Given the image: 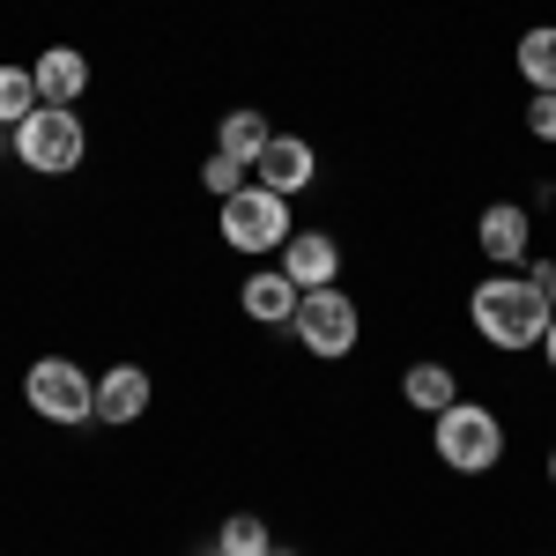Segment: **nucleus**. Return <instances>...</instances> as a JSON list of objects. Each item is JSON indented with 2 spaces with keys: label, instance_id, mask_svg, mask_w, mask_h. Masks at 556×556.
<instances>
[{
  "label": "nucleus",
  "instance_id": "16",
  "mask_svg": "<svg viewBox=\"0 0 556 556\" xmlns=\"http://www.w3.org/2000/svg\"><path fill=\"white\" fill-rule=\"evenodd\" d=\"M38 75L30 67H0V127H23L30 112H38Z\"/></svg>",
  "mask_w": 556,
  "mask_h": 556
},
{
  "label": "nucleus",
  "instance_id": "17",
  "mask_svg": "<svg viewBox=\"0 0 556 556\" xmlns=\"http://www.w3.org/2000/svg\"><path fill=\"white\" fill-rule=\"evenodd\" d=\"M519 75L534 89H556V23H542V30L519 38Z\"/></svg>",
  "mask_w": 556,
  "mask_h": 556
},
{
  "label": "nucleus",
  "instance_id": "4",
  "mask_svg": "<svg viewBox=\"0 0 556 556\" xmlns=\"http://www.w3.org/2000/svg\"><path fill=\"white\" fill-rule=\"evenodd\" d=\"M223 238L238 245V253H282L290 238H298V223H290V201L282 193H267V186H238L230 201H223Z\"/></svg>",
  "mask_w": 556,
  "mask_h": 556
},
{
  "label": "nucleus",
  "instance_id": "21",
  "mask_svg": "<svg viewBox=\"0 0 556 556\" xmlns=\"http://www.w3.org/2000/svg\"><path fill=\"white\" fill-rule=\"evenodd\" d=\"M542 356H549V371H556V312H549V334H542Z\"/></svg>",
  "mask_w": 556,
  "mask_h": 556
},
{
  "label": "nucleus",
  "instance_id": "9",
  "mask_svg": "<svg viewBox=\"0 0 556 556\" xmlns=\"http://www.w3.org/2000/svg\"><path fill=\"white\" fill-rule=\"evenodd\" d=\"M298 282H290V275H282V267H260L253 282H245V290H238V304H245V319H260V327H290V319H298Z\"/></svg>",
  "mask_w": 556,
  "mask_h": 556
},
{
  "label": "nucleus",
  "instance_id": "7",
  "mask_svg": "<svg viewBox=\"0 0 556 556\" xmlns=\"http://www.w3.org/2000/svg\"><path fill=\"white\" fill-rule=\"evenodd\" d=\"M253 178L267 186V193H304L312 178H319V156H312V141H298V134H275L267 149H260V164H253Z\"/></svg>",
  "mask_w": 556,
  "mask_h": 556
},
{
  "label": "nucleus",
  "instance_id": "3",
  "mask_svg": "<svg viewBox=\"0 0 556 556\" xmlns=\"http://www.w3.org/2000/svg\"><path fill=\"white\" fill-rule=\"evenodd\" d=\"M438 460L453 475H490L505 460V424L490 408H475V401H453L438 416Z\"/></svg>",
  "mask_w": 556,
  "mask_h": 556
},
{
  "label": "nucleus",
  "instance_id": "18",
  "mask_svg": "<svg viewBox=\"0 0 556 556\" xmlns=\"http://www.w3.org/2000/svg\"><path fill=\"white\" fill-rule=\"evenodd\" d=\"M245 172H253V164H238V156H223V149H215L208 164H201V186H208L215 201H230L238 186H253V178H245Z\"/></svg>",
  "mask_w": 556,
  "mask_h": 556
},
{
  "label": "nucleus",
  "instance_id": "2",
  "mask_svg": "<svg viewBox=\"0 0 556 556\" xmlns=\"http://www.w3.org/2000/svg\"><path fill=\"white\" fill-rule=\"evenodd\" d=\"M83 149H89V134H83V112H75V104H38V112L15 127V164H30V172H45V178L75 172Z\"/></svg>",
  "mask_w": 556,
  "mask_h": 556
},
{
  "label": "nucleus",
  "instance_id": "10",
  "mask_svg": "<svg viewBox=\"0 0 556 556\" xmlns=\"http://www.w3.org/2000/svg\"><path fill=\"white\" fill-rule=\"evenodd\" d=\"M141 408H149V371L141 364H119V371L97 379V424H141Z\"/></svg>",
  "mask_w": 556,
  "mask_h": 556
},
{
  "label": "nucleus",
  "instance_id": "5",
  "mask_svg": "<svg viewBox=\"0 0 556 556\" xmlns=\"http://www.w3.org/2000/svg\"><path fill=\"white\" fill-rule=\"evenodd\" d=\"M23 401L45 424H83V416H97V379L83 364H67V356H38L30 379H23Z\"/></svg>",
  "mask_w": 556,
  "mask_h": 556
},
{
  "label": "nucleus",
  "instance_id": "20",
  "mask_svg": "<svg viewBox=\"0 0 556 556\" xmlns=\"http://www.w3.org/2000/svg\"><path fill=\"white\" fill-rule=\"evenodd\" d=\"M534 290H542V298H549V312H556V260H549V267H534Z\"/></svg>",
  "mask_w": 556,
  "mask_h": 556
},
{
  "label": "nucleus",
  "instance_id": "12",
  "mask_svg": "<svg viewBox=\"0 0 556 556\" xmlns=\"http://www.w3.org/2000/svg\"><path fill=\"white\" fill-rule=\"evenodd\" d=\"M527 238H534V223H527V208H513V201L482 215V253L497 260V267H519V260H527Z\"/></svg>",
  "mask_w": 556,
  "mask_h": 556
},
{
  "label": "nucleus",
  "instance_id": "14",
  "mask_svg": "<svg viewBox=\"0 0 556 556\" xmlns=\"http://www.w3.org/2000/svg\"><path fill=\"white\" fill-rule=\"evenodd\" d=\"M401 401H408V408H424V416H445V408H453V371H445V364H408Z\"/></svg>",
  "mask_w": 556,
  "mask_h": 556
},
{
  "label": "nucleus",
  "instance_id": "13",
  "mask_svg": "<svg viewBox=\"0 0 556 556\" xmlns=\"http://www.w3.org/2000/svg\"><path fill=\"white\" fill-rule=\"evenodd\" d=\"M275 134H267V119L260 112H223V127H215V149L223 156H238V164H260V149H267Z\"/></svg>",
  "mask_w": 556,
  "mask_h": 556
},
{
  "label": "nucleus",
  "instance_id": "8",
  "mask_svg": "<svg viewBox=\"0 0 556 556\" xmlns=\"http://www.w3.org/2000/svg\"><path fill=\"white\" fill-rule=\"evenodd\" d=\"M282 275H290L298 290H334V275H342V245H334L327 230H298V238L282 245Z\"/></svg>",
  "mask_w": 556,
  "mask_h": 556
},
{
  "label": "nucleus",
  "instance_id": "11",
  "mask_svg": "<svg viewBox=\"0 0 556 556\" xmlns=\"http://www.w3.org/2000/svg\"><path fill=\"white\" fill-rule=\"evenodd\" d=\"M30 75H38L45 104H75V97L89 89V60L75 52V45H52V52H38V67H30Z\"/></svg>",
  "mask_w": 556,
  "mask_h": 556
},
{
  "label": "nucleus",
  "instance_id": "23",
  "mask_svg": "<svg viewBox=\"0 0 556 556\" xmlns=\"http://www.w3.org/2000/svg\"><path fill=\"white\" fill-rule=\"evenodd\" d=\"M275 556H290V549H275Z\"/></svg>",
  "mask_w": 556,
  "mask_h": 556
},
{
  "label": "nucleus",
  "instance_id": "22",
  "mask_svg": "<svg viewBox=\"0 0 556 556\" xmlns=\"http://www.w3.org/2000/svg\"><path fill=\"white\" fill-rule=\"evenodd\" d=\"M549 482H556V445H549Z\"/></svg>",
  "mask_w": 556,
  "mask_h": 556
},
{
  "label": "nucleus",
  "instance_id": "15",
  "mask_svg": "<svg viewBox=\"0 0 556 556\" xmlns=\"http://www.w3.org/2000/svg\"><path fill=\"white\" fill-rule=\"evenodd\" d=\"M215 556H275V534L260 513H230L223 534H215Z\"/></svg>",
  "mask_w": 556,
  "mask_h": 556
},
{
  "label": "nucleus",
  "instance_id": "19",
  "mask_svg": "<svg viewBox=\"0 0 556 556\" xmlns=\"http://www.w3.org/2000/svg\"><path fill=\"white\" fill-rule=\"evenodd\" d=\"M527 134H534V141H556V89H534V104H527Z\"/></svg>",
  "mask_w": 556,
  "mask_h": 556
},
{
  "label": "nucleus",
  "instance_id": "1",
  "mask_svg": "<svg viewBox=\"0 0 556 556\" xmlns=\"http://www.w3.org/2000/svg\"><path fill=\"white\" fill-rule=\"evenodd\" d=\"M468 319H475V334L497 342V349H542V334H549V298L534 290V275L497 267L490 282H475Z\"/></svg>",
  "mask_w": 556,
  "mask_h": 556
},
{
  "label": "nucleus",
  "instance_id": "6",
  "mask_svg": "<svg viewBox=\"0 0 556 556\" xmlns=\"http://www.w3.org/2000/svg\"><path fill=\"white\" fill-rule=\"evenodd\" d=\"M298 342L319 356V364H334V356H349L356 349V304L342 298V290H304L298 298Z\"/></svg>",
  "mask_w": 556,
  "mask_h": 556
}]
</instances>
